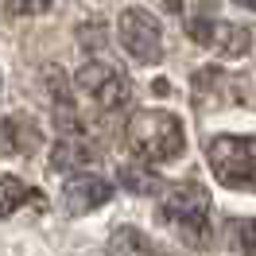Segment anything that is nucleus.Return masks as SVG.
Returning <instances> with one entry per match:
<instances>
[{"label":"nucleus","instance_id":"nucleus-1","mask_svg":"<svg viewBox=\"0 0 256 256\" xmlns=\"http://www.w3.org/2000/svg\"><path fill=\"white\" fill-rule=\"evenodd\" d=\"M128 148L144 163H171L186 152V132L175 112L144 109L128 120Z\"/></svg>","mask_w":256,"mask_h":256},{"label":"nucleus","instance_id":"nucleus-2","mask_svg":"<svg viewBox=\"0 0 256 256\" xmlns=\"http://www.w3.org/2000/svg\"><path fill=\"white\" fill-rule=\"evenodd\" d=\"M156 218L163 225H171L178 237L194 244V248H206L210 244V194L198 182H178L167 190V198L160 202Z\"/></svg>","mask_w":256,"mask_h":256},{"label":"nucleus","instance_id":"nucleus-3","mask_svg":"<svg viewBox=\"0 0 256 256\" xmlns=\"http://www.w3.org/2000/svg\"><path fill=\"white\" fill-rule=\"evenodd\" d=\"M206 156L222 186L256 190V136H214Z\"/></svg>","mask_w":256,"mask_h":256},{"label":"nucleus","instance_id":"nucleus-4","mask_svg":"<svg viewBox=\"0 0 256 256\" xmlns=\"http://www.w3.org/2000/svg\"><path fill=\"white\" fill-rule=\"evenodd\" d=\"M116 32H120V47L136 62L152 66L163 58V28L148 8H124L120 20H116Z\"/></svg>","mask_w":256,"mask_h":256},{"label":"nucleus","instance_id":"nucleus-5","mask_svg":"<svg viewBox=\"0 0 256 256\" xmlns=\"http://www.w3.org/2000/svg\"><path fill=\"white\" fill-rule=\"evenodd\" d=\"M74 82H78L82 94H90L101 109H120L128 97H132L128 78H124V74H120L112 62H105V58H90V62L74 74Z\"/></svg>","mask_w":256,"mask_h":256},{"label":"nucleus","instance_id":"nucleus-6","mask_svg":"<svg viewBox=\"0 0 256 256\" xmlns=\"http://www.w3.org/2000/svg\"><path fill=\"white\" fill-rule=\"evenodd\" d=\"M105 202H112V182L101 175H74L66 178L62 186V210L70 218H82V214H94Z\"/></svg>","mask_w":256,"mask_h":256},{"label":"nucleus","instance_id":"nucleus-7","mask_svg":"<svg viewBox=\"0 0 256 256\" xmlns=\"http://www.w3.org/2000/svg\"><path fill=\"white\" fill-rule=\"evenodd\" d=\"M190 90L198 94V101H206L210 109L240 105V101H244L237 78L225 74V70H218V66H202V70H194V74H190Z\"/></svg>","mask_w":256,"mask_h":256},{"label":"nucleus","instance_id":"nucleus-8","mask_svg":"<svg viewBox=\"0 0 256 256\" xmlns=\"http://www.w3.org/2000/svg\"><path fill=\"white\" fill-rule=\"evenodd\" d=\"M206 47L222 50L225 58H244L248 47H252V32H248V28H237V24H214Z\"/></svg>","mask_w":256,"mask_h":256},{"label":"nucleus","instance_id":"nucleus-9","mask_svg":"<svg viewBox=\"0 0 256 256\" xmlns=\"http://www.w3.org/2000/svg\"><path fill=\"white\" fill-rule=\"evenodd\" d=\"M90 160H94V152L82 144V132H70V136H58V144L50 152V171L62 175L70 167H86Z\"/></svg>","mask_w":256,"mask_h":256},{"label":"nucleus","instance_id":"nucleus-10","mask_svg":"<svg viewBox=\"0 0 256 256\" xmlns=\"http://www.w3.org/2000/svg\"><path fill=\"white\" fill-rule=\"evenodd\" d=\"M24 202H32V206L39 210H47V202H43V194L32 190V186H24L16 175H8V178H0V218H12Z\"/></svg>","mask_w":256,"mask_h":256},{"label":"nucleus","instance_id":"nucleus-11","mask_svg":"<svg viewBox=\"0 0 256 256\" xmlns=\"http://www.w3.org/2000/svg\"><path fill=\"white\" fill-rule=\"evenodd\" d=\"M109 252H156V244L136 225H116L109 237Z\"/></svg>","mask_w":256,"mask_h":256},{"label":"nucleus","instance_id":"nucleus-12","mask_svg":"<svg viewBox=\"0 0 256 256\" xmlns=\"http://www.w3.org/2000/svg\"><path fill=\"white\" fill-rule=\"evenodd\" d=\"M116 178H120V186H128L132 194H156V190L163 186L160 175H152V171H148V167H140V163H136V167H132V163H128V167H120V171H116Z\"/></svg>","mask_w":256,"mask_h":256},{"label":"nucleus","instance_id":"nucleus-13","mask_svg":"<svg viewBox=\"0 0 256 256\" xmlns=\"http://www.w3.org/2000/svg\"><path fill=\"white\" fill-rule=\"evenodd\" d=\"M225 233H229V240H233V248H240V252H256V222H252V218L229 222V225H225Z\"/></svg>","mask_w":256,"mask_h":256},{"label":"nucleus","instance_id":"nucleus-14","mask_svg":"<svg viewBox=\"0 0 256 256\" xmlns=\"http://www.w3.org/2000/svg\"><path fill=\"white\" fill-rule=\"evenodd\" d=\"M24 140H20V124L16 120H0V156H20Z\"/></svg>","mask_w":256,"mask_h":256},{"label":"nucleus","instance_id":"nucleus-15","mask_svg":"<svg viewBox=\"0 0 256 256\" xmlns=\"http://www.w3.org/2000/svg\"><path fill=\"white\" fill-rule=\"evenodd\" d=\"M54 0H4V12L8 16H39V12H47Z\"/></svg>","mask_w":256,"mask_h":256},{"label":"nucleus","instance_id":"nucleus-16","mask_svg":"<svg viewBox=\"0 0 256 256\" xmlns=\"http://www.w3.org/2000/svg\"><path fill=\"white\" fill-rule=\"evenodd\" d=\"M78 39H82V47H101L105 43V28H82Z\"/></svg>","mask_w":256,"mask_h":256},{"label":"nucleus","instance_id":"nucleus-17","mask_svg":"<svg viewBox=\"0 0 256 256\" xmlns=\"http://www.w3.org/2000/svg\"><path fill=\"white\" fill-rule=\"evenodd\" d=\"M233 4H240V8H248V12H256V0H233Z\"/></svg>","mask_w":256,"mask_h":256},{"label":"nucleus","instance_id":"nucleus-18","mask_svg":"<svg viewBox=\"0 0 256 256\" xmlns=\"http://www.w3.org/2000/svg\"><path fill=\"white\" fill-rule=\"evenodd\" d=\"M0 86H4V82H0Z\"/></svg>","mask_w":256,"mask_h":256}]
</instances>
